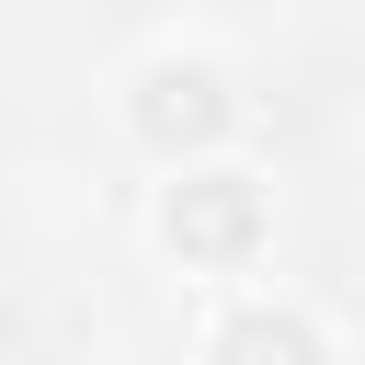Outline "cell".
<instances>
[{"mask_svg": "<svg viewBox=\"0 0 365 365\" xmlns=\"http://www.w3.org/2000/svg\"><path fill=\"white\" fill-rule=\"evenodd\" d=\"M217 365H331V354H319V331L297 308H240L217 331Z\"/></svg>", "mask_w": 365, "mask_h": 365, "instance_id": "obj_3", "label": "cell"}, {"mask_svg": "<svg viewBox=\"0 0 365 365\" xmlns=\"http://www.w3.org/2000/svg\"><path fill=\"white\" fill-rule=\"evenodd\" d=\"M160 228H171L182 262H240L262 240V182L251 171H182L171 205H160Z\"/></svg>", "mask_w": 365, "mask_h": 365, "instance_id": "obj_2", "label": "cell"}, {"mask_svg": "<svg viewBox=\"0 0 365 365\" xmlns=\"http://www.w3.org/2000/svg\"><path fill=\"white\" fill-rule=\"evenodd\" d=\"M228 80L205 68V57H160V68H137V137L160 148V160H182V148H217L228 137Z\"/></svg>", "mask_w": 365, "mask_h": 365, "instance_id": "obj_1", "label": "cell"}]
</instances>
